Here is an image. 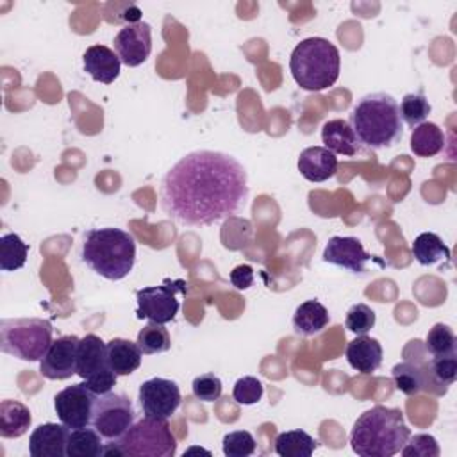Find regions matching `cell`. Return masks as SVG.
Masks as SVG:
<instances>
[{
    "mask_svg": "<svg viewBox=\"0 0 457 457\" xmlns=\"http://www.w3.org/2000/svg\"><path fill=\"white\" fill-rule=\"evenodd\" d=\"M177 452V439L166 420L143 416L116 441L104 446L102 455L129 457H171Z\"/></svg>",
    "mask_w": 457,
    "mask_h": 457,
    "instance_id": "6",
    "label": "cell"
},
{
    "mask_svg": "<svg viewBox=\"0 0 457 457\" xmlns=\"http://www.w3.org/2000/svg\"><path fill=\"white\" fill-rule=\"evenodd\" d=\"M137 400L145 416L168 420L180 405V389L177 382L162 377H154L139 386Z\"/></svg>",
    "mask_w": 457,
    "mask_h": 457,
    "instance_id": "12",
    "label": "cell"
},
{
    "mask_svg": "<svg viewBox=\"0 0 457 457\" xmlns=\"http://www.w3.org/2000/svg\"><path fill=\"white\" fill-rule=\"evenodd\" d=\"M112 45L120 61L129 68H136L150 57L152 27L146 21H130L120 29Z\"/></svg>",
    "mask_w": 457,
    "mask_h": 457,
    "instance_id": "13",
    "label": "cell"
},
{
    "mask_svg": "<svg viewBox=\"0 0 457 457\" xmlns=\"http://www.w3.org/2000/svg\"><path fill=\"white\" fill-rule=\"evenodd\" d=\"M32 423L30 411L20 400L0 402V436L5 439L21 437Z\"/></svg>",
    "mask_w": 457,
    "mask_h": 457,
    "instance_id": "24",
    "label": "cell"
},
{
    "mask_svg": "<svg viewBox=\"0 0 457 457\" xmlns=\"http://www.w3.org/2000/svg\"><path fill=\"white\" fill-rule=\"evenodd\" d=\"M191 389L195 398H198L200 402H214L221 396L223 384L214 373H202L193 378Z\"/></svg>",
    "mask_w": 457,
    "mask_h": 457,
    "instance_id": "38",
    "label": "cell"
},
{
    "mask_svg": "<svg viewBox=\"0 0 457 457\" xmlns=\"http://www.w3.org/2000/svg\"><path fill=\"white\" fill-rule=\"evenodd\" d=\"M186 291H187V284L182 278H177V280L164 278L161 286H148V287L137 289L136 316L139 320H148L150 323L166 325L175 320L180 309V302L177 295Z\"/></svg>",
    "mask_w": 457,
    "mask_h": 457,
    "instance_id": "9",
    "label": "cell"
},
{
    "mask_svg": "<svg viewBox=\"0 0 457 457\" xmlns=\"http://www.w3.org/2000/svg\"><path fill=\"white\" fill-rule=\"evenodd\" d=\"M298 171L309 182H325L337 173V157L325 146H307L300 152Z\"/></svg>",
    "mask_w": 457,
    "mask_h": 457,
    "instance_id": "18",
    "label": "cell"
},
{
    "mask_svg": "<svg viewBox=\"0 0 457 457\" xmlns=\"http://www.w3.org/2000/svg\"><path fill=\"white\" fill-rule=\"evenodd\" d=\"M411 430L400 409L375 405L364 411L350 432V446L361 457H391L402 450Z\"/></svg>",
    "mask_w": 457,
    "mask_h": 457,
    "instance_id": "3",
    "label": "cell"
},
{
    "mask_svg": "<svg viewBox=\"0 0 457 457\" xmlns=\"http://www.w3.org/2000/svg\"><path fill=\"white\" fill-rule=\"evenodd\" d=\"M77 375L96 396L109 393L118 380L107 361V343L96 334H86L77 348Z\"/></svg>",
    "mask_w": 457,
    "mask_h": 457,
    "instance_id": "8",
    "label": "cell"
},
{
    "mask_svg": "<svg viewBox=\"0 0 457 457\" xmlns=\"http://www.w3.org/2000/svg\"><path fill=\"white\" fill-rule=\"evenodd\" d=\"M228 278L236 289L245 291L253 284V270L250 264H239L230 271Z\"/></svg>",
    "mask_w": 457,
    "mask_h": 457,
    "instance_id": "39",
    "label": "cell"
},
{
    "mask_svg": "<svg viewBox=\"0 0 457 457\" xmlns=\"http://www.w3.org/2000/svg\"><path fill=\"white\" fill-rule=\"evenodd\" d=\"M330 321V314L323 303L318 300L302 302L293 312V328L296 334L311 337L320 334Z\"/></svg>",
    "mask_w": 457,
    "mask_h": 457,
    "instance_id": "22",
    "label": "cell"
},
{
    "mask_svg": "<svg viewBox=\"0 0 457 457\" xmlns=\"http://www.w3.org/2000/svg\"><path fill=\"white\" fill-rule=\"evenodd\" d=\"M425 346L432 357H441V355H453L457 339L453 330L445 325V323H436L425 339Z\"/></svg>",
    "mask_w": 457,
    "mask_h": 457,
    "instance_id": "32",
    "label": "cell"
},
{
    "mask_svg": "<svg viewBox=\"0 0 457 457\" xmlns=\"http://www.w3.org/2000/svg\"><path fill=\"white\" fill-rule=\"evenodd\" d=\"M104 453L102 436L89 427L73 428L66 441V457H100Z\"/></svg>",
    "mask_w": 457,
    "mask_h": 457,
    "instance_id": "27",
    "label": "cell"
},
{
    "mask_svg": "<svg viewBox=\"0 0 457 457\" xmlns=\"http://www.w3.org/2000/svg\"><path fill=\"white\" fill-rule=\"evenodd\" d=\"M398 107H400L402 121L407 123L412 129L418 127L420 123H423L428 118L430 111H432V107H430V104H428V100L425 98L423 93H407V95H403Z\"/></svg>",
    "mask_w": 457,
    "mask_h": 457,
    "instance_id": "31",
    "label": "cell"
},
{
    "mask_svg": "<svg viewBox=\"0 0 457 457\" xmlns=\"http://www.w3.org/2000/svg\"><path fill=\"white\" fill-rule=\"evenodd\" d=\"M428 368H430V373H432L434 380L437 382V386L443 387L445 391L457 378V357H455V353L453 355L432 357L428 361Z\"/></svg>",
    "mask_w": 457,
    "mask_h": 457,
    "instance_id": "36",
    "label": "cell"
},
{
    "mask_svg": "<svg viewBox=\"0 0 457 457\" xmlns=\"http://www.w3.org/2000/svg\"><path fill=\"white\" fill-rule=\"evenodd\" d=\"M143 352L139 350L137 343L123 337H112L107 343V361L111 370L118 375H130L141 366Z\"/></svg>",
    "mask_w": 457,
    "mask_h": 457,
    "instance_id": "23",
    "label": "cell"
},
{
    "mask_svg": "<svg viewBox=\"0 0 457 457\" xmlns=\"http://www.w3.org/2000/svg\"><path fill=\"white\" fill-rule=\"evenodd\" d=\"M82 261L96 275L107 280H121L132 271L136 241L132 234L116 227L91 228L84 234Z\"/></svg>",
    "mask_w": 457,
    "mask_h": 457,
    "instance_id": "4",
    "label": "cell"
},
{
    "mask_svg": "<svg viewBox=\"0 0 457 457\" xmlns=\"http://www.w3.org/2000/svg\"><path fill=\"white\" fill-rule=\"evenodd\" d=\"M348 123L359 146L380 150L396 145L403 136L398 102L387 93H368L353 105Z\"/></svg>",
    "mask_w": 457,
    "mask_h": 457,
    "instance_id": "2",
    "label": "cell"
},
{
    "mask_svg": "<svg viewBox=\"0 0 457 457\" xmlns=\"http://www.w3.org/2000/svg\"><path fill=\"white\" fill-rule=\"evenodd\" d=\"M96 395L82 384H71L59 391L54 398V407L57 418L70 430L89 427L93 423V409H95Z\"/></svg>",
    "mask_w": 457,
    "mask_h": 457,
    "instance_id": "11",
    "label": "cell"
},
{
    "mask_svg": "<svg viewBox=\"0 0 457 457\" xmlns=\"http://www.w3.org/2000/svg\"><path fill=\"white\" fill-rule=\"evenodd\" d=\"M70 428L62 423L37 425L29 437V452L32 457H64Z\"/></svg>",
    "mask_w": 457,
    "mask_h": 457,
    "instance_id": "17",
    "label": "cell"
},
{
    "mask_svg": "<svg viewBox=\"0 0 457 457\" xmlns=\"http://www.w3.org/2000/svg\"><path fill=\"white\" fill-rule=\"evenodd\" d=\"M318 441L303 430H286L275 437V452L280 457H311Z\"/></svg>",
    "mask_w": 457,
    "mask_h": 457,
    "instance_id": "28",
    "label": "cell"
},
{
    "mask_svg": "<svg viewBox=\"0 0 457 457\" xmlns=\"http://www.w3.org/2000/svg\"><path fill=\"white\" fill-rule=\"evenodd\" d=\"M348 364L362 375H371L382 364V345L366 334L357 336L346 345Z\"/></svg>",
    "mask_w": 457,
    "mask_h": 457,
    "instance_id": "20",
    "label": "cell"
},
{
    "mask_svg": "<svg viewBox=\"0 0 457 457\" xmlns=\"http://www.w3.org/2000/svg\"><path fill=\"white\" fill-rule=\"evenodd\" d=\"M339 50L325 37L302 39L289 57V71L305 91L328 89L339 79Z\"/></svg>",
    "mask_w": 457,
    "mask_h": 457,
    "instance_id": "5",
    "label": "cell"
},
{
    "mask_svg": "<svg viewBox=\"0 0 457 457\" xmlns=\"http://www.w3.org/2000/svg\"><path fill=\"white\" fill-rule=\"evenodd\" d=\"M391 377H393L395 387L400 393L407 395V396H414V395H418L421 391H430L434 395L446 393L434 380L428 364L412 362V361H402V362L393 366Z\"/></svg>",
    "mask_w": 457,
    "mask_h": 457,
    "instance_id": "16",
    "label": "cell"
},
{
    "mask_svg": "<svg viewBox=\"0 0 457 457\" xmlns=\"http://www.w3.org/2000/svg\"><path fill=\"white\" fill-rule=\"evenodd\" d=\"M262 393H264L262 382L257 377L246 375L236 380L232 389V398L239 405H253L262 398Z\"/></svg>",
    "mask_w": 457,
    "mask_h": 457,
    "instance_id": "37",
    "label": "cell"
},
{
    "mask_svg": "<svg viewBox=\"0 0 457 457\" xmlns=\"http://www.w3.org/2000/svg\"><path fill=\"white\" fill-rule=\"evenodd\" d=\"M409 146L418 157H434L445 146V134L436 123L423 121L412 129Z\"/></svg>",
    "mask_w": 457,
    "mask_h": 457,
    "instance_id": "25",
    "label": "cell"
},
{
    "mask_svg": "<svg viewBox=\"0 0 457 457\" xmlns=\"http://www.w3.org/2000/svg\"><path fill=\"white\" fill-rule=\"evenodd\" d=\"M29 255V245L14 232L0 237V270L16 271L23 268Z\"/></svg>",
    "mask_w": 457,
    "mask_h": 457,
    "instance_id": "29",
    "label": "cell"
},
{
    "mask_svg": "<svg viewBox=\"0 0 457 457\" xmlns=\"http://www.w3.org/2000/svg\"><path fill=\"white\" fill-rule=\"evenodd\" d=\"M52 323L45 318L0 320V350L21 361H41L52 345Z\"/></svg>",
    "mask_w": 457,
    "mask_h": 457,
    "instance_id": "7",
    "label": "cell"
},
{
    "mask_svg": "<svg viewBox=\"0 0 457 457\" xmlns=\"http://www.w3.org/2000/svg\"><path fill=\"white\" fill-rule=\"evenodd\" d=\"M82 61L84 71L89 73L95 82L112 84L120 75L121 61L118 54L105 45H91L89 48H86Z\"/></svg>",
    "mask_w": 457,
    "mask_h": 457,
    "instance_id": "19",
    "label": "cell"
},
{
    "mask_svg": "<svg viewBox=\"0 0 457 457\" xmlns=\"http://www.w3.org/2000/svg\"><path fill=\"white\" fill-rule=\"evenodd\" d=\"M136 411L129 396L121 393L98 395L93 409V427L107 441L120 439L134 423Z\"/></svg>",
    "mask_w": 457,
    "mask_h": 457,
    "instance_id": "10",
    "label": "cell"
},
{
    "mask_svg": "<svg viewBox=\"0 0 457 457\" xmlns=\"http://www.w3.org/2000/svg\"><path fill=\"white\" fill-rule=\"evenodd\" d=\"M221 446L227 457H248L257 448L253 436L246 430H234L225 434Z\"/></svg>",
    "mask_w": 457,
    "mask_h": 457,
    "instance_id": "33",
    "label": "cell"
},
{
    "mask_svg": "<svg viewBox=\"0 0 457 457\" xmlns=\"http://www.w3.org/2000/svg\"><path fill=\"white\" fill-rule=\"evenodd\" d=\"M79 341L80 339L73 334L54 339L39 361V373L48 380H66L77 375Z\"/></svg>",
    "mask_w": 457,
    "mask_h": 457,
    "instance_id": "14",
    "label": "cell"
},
{
    "mask_svg": "<svg viewBox=\"0 0 457 457\" xmlns=\"http://www.w3.org/2000/svg\"><path fill=\"white\" fill-rule=\"evenodd\" d=\"M321 143L332 154L353 157L359 152L357 137L346 120H328L321 127Z\"/></svg>",
    "mask_w": 457,
    "mask_h": 457,
    "instance_id": "21",
    "label": "cell"
},
{
    "mask_svg": "<svg viewBox=\"0 0 457 457\" xmlns=\"http://www.w3.org/2000/svg\"><path fill=\"white\" fill-rule=\"evenodd\" d=\"M411 252L421 266H434L441 261H450V248L434 232H421L420 236H416Z\"/></svg>",
    "mask_w": 457,
    "mask_h": 457,
    "instance_id": "26",
    "label": "cell"
},
{
    "mask_svg": "<svg viewBox=\"0 0 457 457\" xmlns=\"http://www.w3.org/2000/svg\"><path fill=\"white\" fill-rule=\"evenodd\" d=\"M248 200L245 166L216 150H195L180 157L162 177L159 205L186 227H209L236 214Z\"/></svg>",
    "mask_w": 457,
    "mask_h": 457,
    "instance_id": "1",
    "label": "cell"
},
{
    "mask_svg": "<svg viewBox=\"0 0 457 457\" xmlns=\"http://www.w3.org/2000/svg\"><path fill=\"white\" fill-rule=\"evenodd\" d=\"M400 453L403 457H437L441 453L439 445L430 434H414L409 436Z\"/></svg>",
    "mask_w": 457,
    "mask_h": 457,
    "instance_id": "35",
    "label": "cell"
},
{
    "mask_svg": "<svg viewBox=\"0 0 457 457\" xmlns=\"http://www.w3.org/2000/svg\"><path fill=\"white\" fill-rule=\"evenodd\" d=\"M136 343H137L139 350L143 352V355H155V353L168 352L171 348L170 334L164 328V325H161V323H148V325H145L137 332Z\"/></svg>",
    "mask_w": 457,
    "mask_h": 457,
    "instance_id": "30",
    "label": "cell"
},
{
    "mask_svg": "<svg viewBox=\"0 0 457 457\" xmlns=\"http://www.w3.org/2000/svg\"><path fill=\"white\" fill-rule=\"evenodd\" d=\"M373 257L364 250L361 239L353 236H332L323 250V261L352 273H364Z\"/></svg>",
    "mask_w": 457,
    "mask_h": 457,
    "instance_id": "15",
    "label": "cell"
},
{
    "mask_svg": "<svg viewBox=\"0 0 457 457\" xmlns=\"http://www.w3.org/2000/svg\"><path fill=\"white\" fill-rule=\"evenodd\" d=\"M375 312L370 305L366 303H355L348 309L346 312V318H345V327L357 334V336H362V334H368L373 327H375Z\"/></svg>",
    "mask_w": 457,
    "mask_h": 457,
    "instance_id": "34",
    "label": "cell"
}]
</instances>
